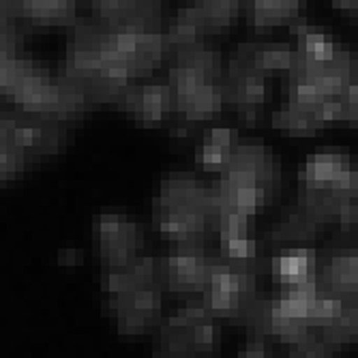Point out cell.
<instances>
[{"label": "cell", "mask_w": 358, "mask_h": 358, "mask_svg": "<svg viewBox=\"0 0 358 358\" xmlns=\"http://www.w3.org/2000/svg\"><path fill=\"white\" fill-rule=\"evenodd\" d=\"M159 230L176 243H198L210 225L208 187L189 174H172L159 189L155 202Z\"/></svg>", "instance_id": "obj_2"}, {"label": "cell", "mask_w": 358, "mask_h": 358, "mask_svg": "<svg viewBox=\"0 0 358 358\" xmlns=\"http://www.w3.org/2000/svg\"><path fill=\"white\" fill-rule=\"evenodd\" d=\"M17 120L20 118L5 114L3 122H0V182L17 178L24 172V166L28 161L26 152L15 142Z\"/></svg>", "instance_id": "obj_11"}, {"label": "cell", "mask_w": 358, "mask_h": 358, "mask_svg": "<svg viewBox=\"0 0 358 358\" xmlns=\"http://www.w3.org/2000/svg\"><path fill=\"white\" fill-rule=\"evenodd\" d=\"M108 309L122 335H142L161 317V285L157 262L134 257L131 262L106 268Z\"/></svg>", "instance_id": "obj_1"}, {"label": "cell", "mask_w": 358, "mask_h": 358, "mask_svg": "<svg viewBox=\"0 0 358 358\" xmlns=\"http://www.w3.org/2000/svg\"><path fill=\"white\" fill-rule=\"evenodd\" d=\"M37 69H39V64L26 58H20V56L0 58V96L13 99V94L17 92L22 82Z\"/></svg>", "instance_id": "obj_14"}, {"label": "cell", "mask_w": 358, "mask_h": 358, "mask_svg": "<svg viewBox=\"0 0 358 358\" xmlns=\"http://www.w3.org/2000/svg\"><path fill=\"white\" fill-rule=\"evenodd\" d=\"M277 275L283 289L309 287L317 283V257L307 247H289L277 257Z\"/></svg>", "instance_id": "obj_9"}, {"label": "cell", "mask_w": 358, "mask_h": 358, "mask_svg": "<svg viewBox=\"0 0 358 358\" xmlns=\"http://www.w3.org/2000/svg\"><path fill=\"white\" fill-rule=\"evenodd\" d=\"M221 255L210 253L200 243H176V249L157 262L161 285L182 296L204 294L210 285Z\"/></svg>", "instance_id": "obj_4"}, {"label": "cell", "mask_w": 358, "mask_h": 358, "mask_svg": "<svg viewBox=\"0 0 358 358\" xmlns=\"http://www.w3.org/2000/svg\"><path fill=\"white\" fill-rule=\"evenodd\" d=\"M335 352L337 350L329 348L327 343L313 339V341H307V343H301L296 348H292V356L289 358H335Z\"/></svg>", "instance_id": "obj_16"}, {"label": "cell", "mask_w": 358, "mask_h": 358, "mask_svg": "<svg viewBox=\"0 0 358 358\" xmlns=\"http://www.w3.org/2000/svg\"><path fill=\"white\" fill-rule=\"evenodd\" d=\"M80 0H22L20 17L35 26H69L78 17Z\"/></svg>", "instance_id": "obj_10"}, {"label": "cell", "mask_w": 358, "mask_h": 358, "mask_svg": "<svg viewBox=\"0 0 358 358\" xmlns=\"http://www.w3.org/2000/svg\"><path fill=\"white\" fill-rule=\"evenodd\" d=\"M94 15L99 17L101 22H120L131 5V0H88Z\"/></svg>", "instance_id": "obj_15"}, {"label": "cell", "mask_w": 358, "mask_h": 358, "mask_svg": "<svg viewBox=\"0 0 358 358\" xmlns=\"http://www.w3.org/2000/svg\"><path fill=\"white\" fill-rule=\"evenodd\" d=\"M317 287L335 303L358 294V245H339L327 255Z\"/></svg>", "instance_id": "obj_6"}, {"label": "cell", "mask_w": 358, "mask_h": 358, "mask_svg": "<svg viewBox=\"0 0 358 358\" xmlns=\"http://www.w3.org/2000/svg\"><path fill=\"white\" fill-rule=\"evenodd\" d=\"M15 142L26 152V157H48L60 148L62 131L58 120L39 118V120H17Z\"/></svg>", "instance_id": "obj_8"}, {"label": "cell", "mask_w": 358, "mask_h": 358, "mask_svg": "<svg viewBox=\"0 0 358 358\" xmlns=\"http://www.w3.org/2000/svg\"><path fill=\"white\" fill-rule=\"evenodd\" d=\"M94 253L106 268H114L131 262L144 247L142 225L118 213H106L94 217L92 225Z\"/></svg>", "instance_id": "obj_5"}, {"label": "cell", "mask_w": 358, "mask_h": 358, "mask_svg": "<svg viewBox=\"0 0 358 358\" xmlns=\"http://www.w3.org/2000/svg\"><path fill=\"white\" fill-rule=\"evenodd\" d=\"M118 103H122V110L136 122L144 127H157L164 122L166 114L172 110V90L170 84L164 82L127 88Z\"/></svg>", "instance_id": "obj_7"}, {"label": "cell", "mask_w": 358, "mask_h": 358, "mask_svg": "<svg viewBox=\"0 0 358 358\" xmlns=\"http://www.w3.org/2000/svg\"><path fill=\"white\" fill-rule=\"evenodd\" d=\"M234 148V134L225 127H217L210 131L208 142L198 146L195 150V159L200 166L206 168H223L230 159V152Z\"/></svg>", "instance_id": "obj_13"}, {"label": "cell", "mask_w": 358, "mask_h": 358, "mask_svg": "<svg viewBox=\"0 0 358 358\" xmlns=\"http://www.w3.org/2000/svg\"><path fill=\"white\" fill-rule=\"evenodd\" d=\"M213 317L204 301H189L161 322L155 358H210L217 339Z\"/></svg>", "instance_id": "obj_3"}, {"label": "cell", "mask_w": 358, "mask_h": 358, "mask_svg": "<svg viewBox=\"0 0 358 358\" xmlns=\"http://www.w3.org/2000/svg\"><path fill=\"white\" fill-rule=\"evenodd\" d=\"M238 7L241 0H195L193 11L202 32H219L234 22Z\"/></svg>", "instance_id": "obj_12"}, {"label": "cell", "mask_w": 358, "mask_h": 358, "mask_svg": "<svg viewBox=\"0 0 358 358\" xmlns=\"http://www.w3.org/2000/svg\"><path fill=\"white\" fill-rule=\"evenodd\" d=\"M20 9L22 0H0V24H13L20 17Z\"/></svg>", "instance_id": "obj_17"}, {"label": "cell", "mask_w": 358, "mask_h": 358, "mask_svg": "<svg viewBox=\"0 0 358 358\" xmlns=\"http://www.w3.org/2000/svg\"><path fill=\"white\" fill-rule=\"evenodd\" d=\"M58 255H60V264H76V262H78V257H80V253H78L76 249L60 251Z\"/></svg>", "instance_id": "obj_18"}]
</instances>
